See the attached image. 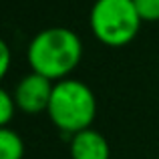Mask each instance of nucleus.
Instances as JSON below:
<instances>
[{"label":"nucleus","instance_id":"f257e3e1","mask_svg":"<svg viewBox=\"0 0 159 159\" xmlns=\"http://www.w3.org/2000/svg\"><path fill=\"white\" fill-rule=\"evenodd\" d=\"M83 61V40L75 30L48 26L39 30L26 47V62L32 73L52 83L69 79Z\"/></svg>","mask_w":159,"mask_h":159},{"label":"nucleus","instance_id":"f03ea898","mask_svg":"<svg viewBox=\"0 0 159 159\" xmlns=\"http://www.w3.org/2000/svg\"><path fill=\"white\" fill-rule=\"evenodd\" d=\"M47 113L61 133L75 135L93 125L97 117V97L87 83L70 77L62 79L54 83Z\"/></svg>","mask_w":159,"mask_h":159},{"label":"nucleus","instance_id":"7ed1b4c3","mask_svg":"<svg viewBox=\"0 0 159 159\" xmlns=\"http://www.w3.org/2000/svg\"><path fill=\"white\" fill-rule=\"evenodd\" d=\"M141 24L143 20L133 0H95L89 12L91 34L111 48L133 43Z\"/></svg>","mask_w":159,"mask_h":159},{"label":"nucleus","instance_id":"20e7f679","mask_svg":"<svg viewBox=\"0 0 159 159\" xmlns=\"http://www.w3.org/2000/svg\"><path fill=\"white\" fill-rule=\"evenodd\" d=\"M54 83L51 79L43 77L39 73H28L16 83L14 91V101L18 105V111L26 113V115H39L48 109V101L52 95Z\"/></svg>","mask_w":159,"mask_h":159},{"label":"nucleus","instance_id":"39448f33","mask_svg":"<svg viewBox=\"0 0 159 159\" xmlns=\"http://www.w3.org/2000/svg\"><path fill=\"white\" fill-rule=\"evenodd\" d=\"M69 155L70 159H111V147L103 133L89 127L70 135Z\"/></svg>","mask_w":159,"mask_h":159},{"label":"nucleus","instance_id":"423d86ee","mask_svg":"<svg viewBox=\"0 0 159 159\" xmlns=\"http://www.w3.org/2000/svg\"><path fill=\"white\" fill-rule=\"evenodd\" d=\"M24 141L14 129L0 127V159H22Z\"/></svg>","mask_w":159,"mask_h":159},{"label":"nucleus","instance_id":"0eeeda50","mask_svg":"<svg viewBox=\"0 0 159 159\" xmlns=\"http://www.w3.org/2000/svg\"><path fill=\"white\" fill-rule=\"evenodd\" d=\"M18 105L14 101V95L8 89L0 91V127H10V121L14 119Z\"/></svg>","mask_w":159,"mask_h":159},{"label":"nucleus","instance_id":"6e6552de","mask_svg":"<svg viewBox=\"0 0 159 159\" xmlns=\"http://www.w3.org/2000/svg\"><path fill=\"white\" fill-rule=\"evenodd\" d=\"M143 22H159V0H133Z\"/></svg>","mask_w":159,"mask_h":159},{"label":"nucleus","instance_id":"1a4fd4ad","mask_svg":"<svg viewBox=\"0 0 159 159\" xmlns=\"http://www.w3.org/2000/svg\"><path fill=\"white\" fill-rule=\"evenodd\" d=\"M10 47H8V43H0V79H4L8 75V69H10Z\"/></svg>","mask_w":159,"mask_h":159},{"label":"nucleus","instance_id":"9d476101","mask_svg":"<svg viewBox=\"0 0 159 159\" xmlns=\"http://www.w3.org/2000/svg\"><path fill=\"white\" fill-rule=\"evenodd\" d=\"M157 159H159V155H157Z\"/></svg>","mask_w":159,"mask_h":159}]
</instances>
